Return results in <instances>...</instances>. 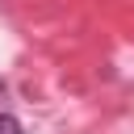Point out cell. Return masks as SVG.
Wrapping results in <instances>:
<instances>
[{"label":"cell","instance_id":"6da1fadb","mask_svg":"<svg viewBox=\"0 0 134 134\" xmlns=\"http://www.w3.org/2000/svg\"><path fill=\"white\" fill-rule=\"evenodd\" d=\"M0 134H25V130H21V121L13 113H0Z\"/></svg>","mask_w":134,"mask_h":134}]
</instances>
